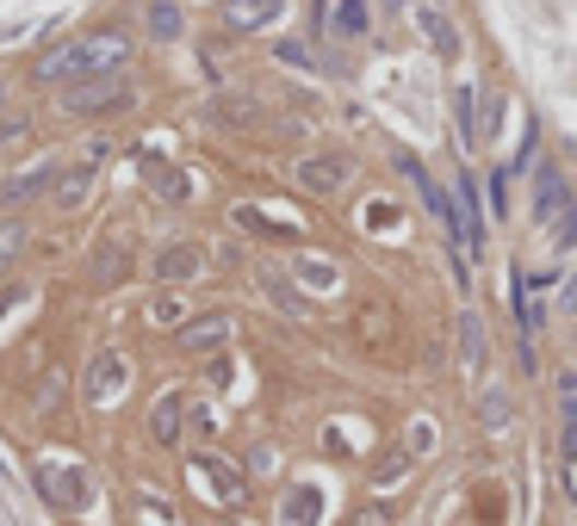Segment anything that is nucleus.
Returning a JSON list of instances; mask_svg holds the SVG:
<instances>
[{
    "label": "nucleus",
    "instance_id": "nucleus-1",
    "mask_svg": "<svg viewBox=\"0 0 577 526\" xmlns=\"http://www.w3.org/2000/svg\"><path fill=\"white\" fill-rule=\"evenodd\" d=\"M131 62V38L125 32H87L75 44H57L50 57L32 69L44 87H81V81H106Z\"/></svg>",
    "mask_w": 577,
    "mask_h": 526
},
{
    "label": "nucleus",
    "instance_id": "nucleus-2",
    "mask_svg": "<svg viewBox=\"0 0 577 526\" xmlns=\"http://www.w3.org/2000/svg\"><path fill=\"white\" fill-rule=\"evenodd\" d=\"M131 81H118V75H106V81H81V87H62V112H75V118H94V112H125L131 106Z\"/></svg>",
    "mask_w": 577,
    "mask_h": 526
},
{
    "label": "nucleus",
    "instance_id": "nucleus-3",
    "mask_svg": "<svg viewBox=\"0 0 577 526\" xmlns=\"http://www.w3.org/2000/svg\"><path fill=\"white\" fill-rule=\"evenodd\" d=\"M125 384H131L125 354H94V366H87V403H94V409H106V403H118V396H125Z\"/></svg>",
    "mask_w": 577,
    "mask_h": 526
},
{
    "label": "nucleus",
    "instance_id": "nucleus-4",
    "mask_svg": "<svg viewBox=\"0 0 577 526\" xmlns=\"http://www.w3.org/2000/svg\"><path fill=\"white\" fill-rule=\"evenodd\" d=\"M192 477L205 483V495H212V502H224V507L243 502V470H231L224 458H212V452H199V458H192Z\"/></svg>",
    "mask_w": 577,
    "mask_h": 526
},
{
    "label": "nucleus",
    "instance_id": "nucleus-5",
    "mask_svg": "<svg viewBox=\"0 0 577 526\" xmlns=\"http://www.w3.org/2000/svg\"><path fill=\"white\" fill-rule=\"evenodd\" d=\"M38 483H44V495L57 507H94V489H87V470H57V465H44L38 470Z\"/></svg>",
    "mask_w": 577,
    "mask_h": 526
},
{
    "label": "nucleus",
    "instance_id": "nucleus-6",
    "mask_svg": "<svg viewBox=\"0 0 577 526\" xmlns=\"http://www.w3.org/2000/svg\"><path fill=\"white\" fill-rule=\"evenodd\" d=\"M217 13H224L231 32H261V25H273L280 13H286V0H224Z\"/></svg>",
    "mask_w": 577,
    "mask_h": 526
},
{
    "label": "nucleus",
    "instance_id": "nucleus-7",
    "mask_svg": "<svg viewBox=\"0 0 577 526\" xmlns=\"http://www.w3.org/2000/svg\"><path fill=\"white\" fill-rule=\"evenodd\" d=\"M94 180H99V162H75V168L57 180V205L62 211H81L87 199H94Z\"/></svg>",
    "mask_w": 577,
    "mask_h": 526
},
{
    "label": "nucleus",
    "instance_id": "nucleus-8",
    "mask_svg": "<svg viewBox=\"0 0 577 526\" xmlns=\"http://www.w3.org/2000/svg\"><path fill=\"white\" fill-rule=\"evenodd\" d=\"M155 273H162V279H199V273H205V254L192 242H168L155 254Z\"/></svg>",
    "mask_w": 577,
    "mask_h": 526
},
{
    "label": "nucleus",
    "instance_id": "nucleus-9",
    "mask_svg": "<svg viewBox=\"0 0 577 526\" xmlns=\"http://www.w3.org/2000/svg\"><path fill=\"white\" fill-rule=\"evenodd\" d=\"M416 25L428 32L435 57H441V62H460V32H454V20H447V13H435V7H416Z\"/></svg>",
    "mask_w": 577,
    "mask_h": 526
},
{
    "label": "nucleus",
    "instance_id": "nucleus-10",
    "mask_svg": "<svg viewBox=\"0 0 577 526\" xmlns=\"http://www.w3.org/2000/svg\"><path fill=\"white\" fill-rule=\"evenodd\" d=\"M57 162H38L32 174H20V180H7V205H32L38 192H57Z\"/></svg>",
    "mask_w": 577,
    "mask_h": 526
},
{
    "label": "nucleus",
    "instance_id": "nucleus-11",
    "mask_svg": "<svg viewBox=\"0 0 577 526\" xmlns=\"http://www.w3.org/2000/svg\"><path fill=\"white\" fill-rule=\"evenodd\" d=\"M224 340H231V316H199L180 328V347L187 354H205V347H224Z\"/></svg>",
    "mask_w": 577,
    "mask_h": 526
},
{
    "label": "nucleus",
    "instance_id": "nucleus-12",
    "mask_svg": "<svg viewBox=\"0 0 577 526\" xmlns=\"http://www.w3.org/2000/svg\"><path fill=\"white\" fill-rule=\"evenodd\" d=\"M180 409H187V403H180V396H155V409H150V433H155V446H174V440H180Z\"/></svg>",
    "mask_w": 577,
    "mask_h": 526
},
{
    "label": "nucleus",
    "instance_id": "nucleus-13",
    "mask_svg": "<svg viewBox=\"0 0 577 526\" xmlns=\"http://www.w3.org/2000/svg\"><path fill=\"white\" fill-rule=\"evenodd\" d=\"M558 205H565V180H558L553 168H540V180H534V217L553 229L558 224Z\"/></svg>",
    "mask_w": 577,
    "mask_h": 526
},
{
    "label": "nucleus",
    "instance_id": "nucleus-14",
    "mask_svg": "<svg viewBox=\"0 0 577 526\" xmlns=\"http://www.w3.org/2000/svg\"><path fill=\"white\" fill-rule=\"evenodd\" d=\"M261 291H268V298L280 303L286 316H305V298H298V285H292L280 266H261Z\"/></svg>",
    "mask_w": 577,
    "mask_h": 526
},
{
    "label": "nucleus",
    "instance_id": "nucleus-15",
    "mask_svg": "<svg viewBox=\"0 0 577 526\" xmlns=\"http://www.w3.org/2000/svg\"><path fill=\"white\" fill-rule=\"evenodd\" d=\"M280 521L286 526H317L323 521V495H317V489H292L286 507H280Z\"/></svg>",
    "mask_w": 577,
    "mask_h": 526
},
{
    "label": "nucleus",
    "instance_id": "nucleus-16",
    "mask_svg": "<svg viewBox=\"0 0 577 526\" xmlns=\"http://www.w3.org/2000/svg\"><path fill=\"white\" fill-rule=\"evenodd\" d=\"M298 180H305L310 192H335L348 180V162H335V155H323V162H305L298 168Z\"/></svg>",
    "mask_w": 577,
    "mask_h": 526
},
{
    "label": "nucleus",
    "instance_id": "nucleus-17",
    "mask_svg": "<svg viewBox=\"0 0 577 526\" xmlns=\"http://www.w3.org/2000/svg\"><path fill=\"white\" fill-rule=\"evenodd\" d=\"M460 354H466L472 372L484 366V322H479V310H466V316H460Z\"/></svg>",
    "mask_w": 577,
    "mask_h": 526
},
{
    "label": "nucleus",
    "instance_id": "nucleus-18",
    "mask_svg": "<svg viewBox=\"0 0 577 526\" xmlns=\"http://www.w3.org/2000/svg\"><path fill=\"white\" fill-rule=\"evenodd\" d=\"M335 32H342V38H361V32H373L366 0H335Z\"/></svg>",
    "mask_w": 577,
    "mask_h": 526
},
{
    "label": "nucleus",
    "instance_id": "nucleus-19",
    "mask_svg": "<svg viewBox=\"0 0 577 526\" xmlns=\"http://www.w3.org/2000/svg\"><path fill=\"white\" fill-rule=\"evenodd\" d=\"M460 211H466V248L479 254V242H484V224H479V205H472V174L460 168Z\"/></svg>",
    "mask_w": 577,
    "mask_h": 526
},
{
    "label": "nucleus",
    "instance_id": "nucleus-20",
    "mask_svg": "<svg viewBox=\"0 0 577 526\" xmlns=\"http://www.w3.org/2000/svg\"><path fill=\"white\" fill-rule=\"evenodd\" d=\"M150 187L155 192H162V199H187V174H180V168H162V162H150Z\"/></svg>",
    "mask_w": 577,
    "mask_h": 526
},
{
    "label": "nucleus",
    "instance_id": "nucleus-21",
    "mask_svg": "<svg viewBox=\"0 0 577 526\" xmlns=\"http://www.w3.org/2000/svg\"><path fill=\"white\" fill-rule=\"evenodd\" d=\"M20 248H25V229H20V224H0V279L13 273V261H20Z\"/></svg>",
    "mask_w": 577,
    "mask_h": 526
},
{
    "label": "nucleus",
    "instance_id": "nucleus-22",
    "mask_svg": "<svg viewBox=\"0 0 577 526\" xmlns=\"http://www.w3.org/2000/svg\"><path fill=\"white\" fill-rule=\"evenodd\" d=\"M454 131H460V143H472V136H479V124H472V87H460V94H454Z\"/></svg>",
    "mask_w": 577,
    "mask_h": 526
},
{
    "label": "nucleus",
    "instance_id": "nucleus-23",
    "mask_svg": "<svg viewBox=\"0 0 577 526\" xmlns=\"http://www.w3.org/2000/svg\"><path fill=\"white\" fill-rule=\"evenodd\" d=\"M298 273H305V285H317V291H335V266L317 261V254H305V261H298Z\"/></svg>",
    "mask_w": 577,
    "mask_h": 526
},
{
    "label": "nucleus",
    "instance_id": "nucleus-24",
    "mask_svg": "<svg viewBox=\"0 0 577 526\" xmlns=\"http://www.w3.org/2000/svg\"><path fill=\"white\" fill-rule=\"evenodd\" d=\"M150 32H155V38H180V13H174L168 0H155V7H150Z\"/></svg>",
    "mask_w": 577,
    "mask_h": 526
},
{
    "label": "nucleus",
    "instance_id": "nucleus-25",
    "mask_svg": "<svg viewBox=\"0 0 577 526\" xmlns=\"http://www.w3.org/2000/svg\"><path fill=\"white\" fill-rule=\"evenodd\" d=\"M150 316L162 322V328H187V303H180V298H155Z\"/></svg>",
    "mask_w": 577,
    "mask_h": 526
},
{
    "label": "nucleus",
    "instance_id": "nucleus-26",
    "mask_svg": "<svg viewBox=\"0 0 577 526\" xmlns=\"http://www.w3.org/2000/svg\"><path fill=\"white\" fill-rule=\"evenodd\" d=\"M503 421H509V396L484 391V428H503Z\"/></svg>",
    "mask_w": 577,
    "mask_h": 526
},
{
    "label": "nucleus",
    "instance_id": "nucleus-27",
    "mask_svg": "<svg viewBox=\"0 0 577 526\" xmlns=\"http://www.w3.org/2000/svg\"><path fill=\"white\" fill-rule=\"evenodd\" d=\"M553 248H558V254H565V248H577V211L553 224Z\"/></svg>",
    "mask_w": 577,
    "mask_h": 526
},
{
    "label": "nucleus",
    "instance_id": "nucleus-28",
    "mask_svg": "<svg viewBox=\"0 0 577 526\" xmlns=\"http://www.w3.org/2000/svg\"><path fill=\"white\" fill-rule=\"evenodd\" d=\"M280 62H292V69H310V50H305V44H280Z\"/></svg>",
    "mask_w": 577,
    "mask_h": 526
},
{
    "label": "nucleus",
    "instance_id": "nucleus-29",
    "mask_svg": "<svg viewBox=\"0 0 577 526\" xmlns=\"http://www.w3.org/2000/svg\"><path fill=\"white\" fill-rule=\"evenodd\" d=\"M398 477H404V452H391V458L379 465V483H398Z\"/></svg>",
    "mask_w": 577,
    "mask_h": 526
},
{
    "label": "nucleus",
    "instance_id": "nucleus-30",
    "mask_svg": "<svg viewBox=\"0 0 577 526\" xmlns=\"http://www.w3.org/2000/svg\"><path fill=\"white\" fill-rule=\"evenodd\" d=\"M354 526H391V507H366V514H354Z\"/></svg>",
    "mask_w": 577,
    "mask_h": 526
},
{
    "label": "nucleus",
    "instance_id": "nucleus-31",
    "mask_svg": "<svg viewBox=\"0 0 577 526\" xmlns=\"http://www.w3.org/2000/svg\"><path fill=\"white\" fill-rule=\"evenodd\" d=\"M558 452H565V458L577 465V421H565V440H558Z\"/></svg>",
    "mask_w": 577,
    "mask_h": 526
},
{
    "label": "nucleus",
    "instance_id": "nucleus-32",
    "mask_svg": "<svg viewBox=\"0 0 577 526\" xmlns=\"http://www.w3.org/2000/svg\"><path fill=\"white\" fill-rule=\"evenodd\" d=\"M558 310H565V316H577V279L565 285V291H558Z\"/></svg>",
    "mask_w": 577,
    "mask_h": 526
},
{
    "label": "nucleus",
    "instance_id": "nucleus-33",
    "mask_svg": "<svg viewBox=\"0 0 577 526\" xmlns=\"http://www.w3.org/2000/svg\"><path fill=\"white\" fill-rule=\"evenodd\" d=\"M25 136V118H13V124H0V143H20Z\"/></svg>",
    "mask_w": 577,
    "mask_h": 526
},
{
    "label": "nucleus",
    "instance_id": "nucleus-34",
    "mask_svg": "<svg viewBox=\"0 0 577 526\" xmlns=\"http://www.w3.org/2000/svg\"><path fill=\"white\" fill-rule=\"evenodd\" d=\"M0 106H7V87H0Z\"/></svg>",
    "mask_w": 577,
    "mask_h": 526
}]
</instances>
